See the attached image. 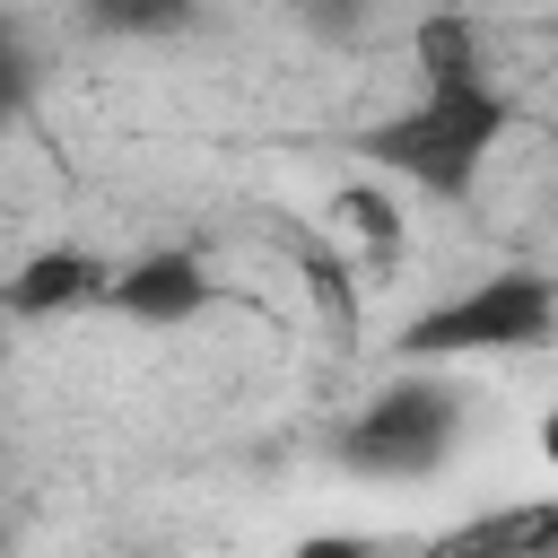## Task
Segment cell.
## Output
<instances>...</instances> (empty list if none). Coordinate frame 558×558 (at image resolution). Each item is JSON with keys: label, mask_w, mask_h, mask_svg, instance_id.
<instances>
[{"label": "cell", "mask_w": 558, "mask_h": 558, "mask_svg": "<svg viewBox=\"0 0 558 558\" xmlns=\"http://www.w3.org/2000/svg\"><path fill=\"white\" fill-rule=\"evenodd\" d=\"M410 61H418V96L384 122L357 131V157L401 174L410 192L427 201H471L480 166L497 157V140L514 131V105L506 87L488 78V52H480V26L462 9H436L418 17L410 35Z\"/></svg>", "instance_id": "cell-1"}, {"label": "cell", "mask_w": 558, "mask_h": 558, "mask_svg": "<svg viewBox=\"0 0 558 558\" xmlns=\"http://www.w3.org/2000/svg\"><path fill=\"white\" fill-rule=\"evenodd\" d=\"M558 331V279L541 270H488L471 288H453L445 305L410 314L392 331V357L401 366H445V357H514V349H541Z\"/></svg>", "instance_id": "cell-2"}, {"label": "cell", "mask_w": 558, "mask_h": 558, "mask_svg": "<svg viewBox=\"0 0 558 558\" xmlns=\"http://www.w3.org/2000/svg\"><path fill=\"white\" fill-rule=\"evenodd\" d=\"M453 445H462V392H453L445 375H427V366H410L401 384H384V392L331 436V453H340L357 480H427V471H445Z\"/></svg>", "instance_id": "cell-3"}, {"label": "cell", "mask_w": 558, "mask_h": 558, "mask_svg": "<svg viewBox=\"0 0 558 558\" xmlns=\"http://www.w3.org/2000/svg\"><path fill=\"white\" fill-rule=\"evenodd\" d=\"M209 305V270L192 244H148L113 270V314H131L140 331H174Z\"/></svg>", "instance_id": "cell-4"}, {"label": "cell", "mask_w": 558, "mask_h": 558, "mask_svg": "<svg viewBox=\"0 0 558 558\" xmlns=\"http://www.w3.org/2000/svg\"><path fill=\"white\" fill-rule=\"evenodd\" d=\"M113 270H122V262H105V253H87V244H44V253L17 262L9 314H17V323H52V314H78V305H113Z\"/></svg>", "instance_id": "cell-5"}, {"label": "cell", "mask_w": 558, "mask_h": 558, "mask_svg": "<svg viewBox=\"0 0 558 558\" xmlns=\"http://www.w3.org/2000/svg\"><path fill=\"white\" fill-rule=\"evenodd\" d=\"M78 17L96 35H174L201 17V0H78Z\"/></svg>", "instance_id": "cell-6"}, {"label": "cell", "mask_w": 558, "mask_h": 558, "mask_svg": "<svg viewBox=\"0 0 558 558\" xmlns=\"http://www.w3.org/2000/svg\"><path fill=\"white\" fill-rule=\"evenodd\" d=\"M331 209H340V227H357V235H366L375 253H392V244H401V218H392V201H384L375 183H349V192H340Z\"/></svg>", "instance_id": "cell-7"}, {"label": "cell", "mask_w": 558, "mask_h": 558, "mask_svg": "<svg viewBox=\"0 0 558 558\" xmlns=\"http://www.w3.org/2000/svg\"><path fill=\"white\" fill-rule=\"evenodd\" d=\"M296 17H305V35H323V44H349V35L366 26V0H296Z\"/></svg>", "instance_id": "cell-8"}, {"label": "cell", "mask_w": 558, "mask_h": 558, "mask_svg": "<svg viewBox=\"0 0 558 558\" xmlns=\"http://www.w3.org/2000/svg\"><path fill=\"white\" fill-rule=\"evenodd\" d=\"M541 453H549V462H558V410H549V418H541Z\"/></svg>", "instance_id": "cell-9"}]
</instances>
